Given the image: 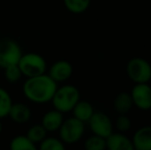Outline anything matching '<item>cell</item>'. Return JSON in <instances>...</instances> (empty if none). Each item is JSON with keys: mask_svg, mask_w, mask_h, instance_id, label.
<instances>
[{"mask_svg": "<svg viewBox=\"0 0 151 150\" xmlns=\"http://www.w3.org/2000/svg\"><path fill=\"white\" fill-rule=\"evenodd\" d=\"M115 126L120 133H125L131 128L132 121L127 114H119L115 120Z\"/></svg>", "mask_w": 151, "mask_h": 150, "instance_id": "cell-23", "label": "cell"}, {"mask_svg": "<svg viewBox=\"0 0 151 150\" xmlns=\"http://www.w3.org/2000/svg\"><path fill=\"white\" fill-rule=\"evenodd\" d=\"M38 150H66V147L60 138L46 137L43 141L39 143Z\"/></svg>", "mask_w": 151, "mask_h": 150, "instance_id": "cell-20", "label": "cell"}, {"mask_svg": "<svg viewBox=\"0 0 151 150\" xmlns=\"http://www.w3.org/2000/svg\"><path fill=\"white\" fill-rule=\"evenodd\" d=\"M80 100L79 90L75 85L65 84L58 86L52 101L54 109L60 111L62 113L71 112L77 102Z\"/></svg>", "mask_w": 151, "mask_h": 150, "instance_id": "cell-2", "label": "cell"}, {"mask_svg": "<svg viewBox=\"0 0 151 150\" xmlns=\"http://www.w3.org/2000/svg\"><path fill=\"white\" fill-rule=\"evenodd\" d=\"M32 115L31 109L24 103H12L8 116L16 123H26L30 120Z\"/></svg>", "mask_w": 151, "mask_h": 150, "instance_id": "cell-12", "label": "cell"}, {"mask_svg": "<svg viewBox=\"0 0 151 150\" xmlns=\"http://www.w3.org/2000/svg\"><path fill=\"white\" fill-rule=\"evenodd\" d=\"M12 105V100L9 93L0 86V119L8 116Z\"/></svg>", "mask_w": 151, "mask_h": 150, "instance_id": "cell-19", "label": "cell"}, {"mask_svg": "<svg viewBox=\"0 0 151 150\" xmlns=\"http://www.w3.org/2000/svg\"><path fill=\"white\" fill-rule=\"evenodd\" d=\"M58 88V83L48 74H41L29 77L23 84V94L25 98L35 104H46L50 102Z\"/></svg>", "mask_w": 151, "mask_h": 150, "instance_id": "cell-1", "label": "cell"}, {"mask_svg": "<svg viewBox=\"0 0 151 150\" xmlns=\"http://www.w3.org/2000/svg\"><path fill=\"white\" fill-rule=\"evenodd\" d=\"M3 70H4V77H5V79L7 80L8 82H12V83H14V82L19 81L23 76L18 65L8 66V67H6V68H4Z\"/></svg>", "mask_w": 151, "mask_h": 150, "instance_id": "cell-22", "label": "cell"}, {"mask_svg": "<svg viewBox=\"0 0 151 150\" xmlns=\"http://www.w3.org/2000/svg\"><path fill=\"white\" fill-rule=\"evenodd\" d=\"M73 74V66L66 60H59L50 66L48 75L52 80L59 82H65Z\"/></svg>", "mask_w": 151, "mask_h": 150, "instance_id": "cell-9", "label": "cell"}, {"mask_svg": "<svg viewBox=\"0 0 151 150\" xmlns=\"http://www.w3.org/2000/svg\"><path fill=\"white\" fill-rule=\"evenodd\" d=\"M2 128H3V126H2V123H1V119H0V135H1V133H2Z\"/></svg>", "mask_w": 151, "mask_h": 150, "instance_id": "cell-24", "label": "cell"}, {"mask_svg": "<svg viewBox=\"0 0 151 150\" xmlns=\"http://www.w3.org/2000/svg\"><path fill=\"white\" fill-rule=\"evenodd\" d=\"M84 130V122L75 117H70L64 120L58 132L60 140L64 144H75L82 138Z\"/></svg>", "mask_w": 151, "mask_h": 150, "instance_id": "cell-5", "label": "cell"}, {"mask_svg": "<svg viewBox=\"0 0 151 150\" xmlns=\"http://www.w3.org/2000/svg\"><path fill=\"white\" fill-rule=\"evenodd\" d=\"M106 150H135L133 141L123 133H112L106 138Z\"/></svg>", "mask_w": 151, "mask_h": 150, "instance_id": "cell-10", "label": "cell"}, {"mask_svg": "<svg viewBox=\"0 0 151 150\" xmlns=\"http://www.w3.org/2000/svg\"><path fill=\"white\" fill-rule=\"evenodd\" d=\"M88 123L90 124L91 131L93 135L103 137L105 139L113 133V126L110 117L101 111H95Z\"/></svg>", "mask_w": 151, "mask_h": 150, "instance_id": "cell-7", "label": "cell"}, {"mask_svg": "<svg viewBox=\"0 0 151 150\" xmlns=\"http://www.w3.org/2000/svg\"><path fill=\"white\" fill-rule=\"evenodd\" d=\"M46 135H47V132H46L45 128L42 126V124H34L30 128L27 132V135L25 136L31 141L34 144H39L41 141H43L44 139L46 138Z\"/></svg>", "mask_w": 151, "mask_h": 150, "instance_id": "cell-18", "label": "cell"}, {"mask_svg": "<svg viewBox=\"0 0 151 150\" xmlns=\"http://www.w3.org/2000/svg\"><path fill=\"white\" fill-rule=\"evenodd\" d=\"M9 150H38V147L25 135H18L10 141Z\"/></svg>", "mask_w": 151, "mask_h": 150, "instance_id": "cell-16", "label": "cell"}, {"mask_svg": "<svg viewBox=\"0 0 151 150\" xmlns=\"http://www.w3.org/2000/svg\"><path fill=\"white\" fill-rule=\"evenodd\" d=\"M23 55L20 44L12 39L0 41V68L4 69L12 65H18Z\"/></svg>", "mask_w": 151, "mask_h": 150, "instance_id": "cell-6", "label": "cell"}, {"mask_svg": "<svg viewBox=\"0 0 151 150\" xmlns=\"http://www.w3.org/2000/svg\"><path fill=\"white\" fill-rule=\"evenodd\" d=\"M132 141L135 150H151V126H144L138 128Z\"/></svg>", "mask_w": 151, "mask_h": 150, "instance_id": "cell-11", "label": "cell"}, {"mask_svg": "<svg viewBox=\"0 0 151 150\" xmlns=\"http://www.w3.org/2000/svg\"><path fill=\"white\" fill-rule=\"evenodd\" d=\"M91 0H63L64 5L68 11L74 14H83L88 9Z\"/></svg>", "mask_w": 151, "mask_h": 150, "instance_id": "cell-17", "label": "cell"}, {"mask_svg": "<svg viewBox=\"0 0 151 150\" xmlns=\"http://www.w3.org/2000/svg\"><path fill=\"white\" fill-rule=\"evenodd\" d=\"M72 112H73V117L77 118L78 120L86 123V122H88L95 110H93V105L90 102L79 100L77 104L74 106V108L72 109Z\"/></svg>", "mask_w": 151, "mask_h": 150, "instance_id": "cell-14", "label": "cell"}, {"mask_svg": "<svg viewBox=\"0 0 151 150\" xmlns=\"http://www.w3.org/2000/svg\"><path fill=\"white\" fill-rule=\"evenodd\" d=\"M18 66L23 76H26L27 78L44 74L47 69L45 59L37 52L23 54L18 63Z\"/></svg>", "mask_w": 151, "mask_h": 150, "instance_id": "cell-3", "label": "cell"}, {"mask_svg": "<svg viewBox=\"0 0 151 150\" xmlns=\"http://www.w3.org/2000/svg\"><path fill=\"white\" fill-rule=\"evenodd\" d=\"M86 150H106V139L103 137L93 135L84 142Z\"/></svg>", "mask_w": 151, "mask_h": 150, "instance_id": "cell-21", "label": "cell"}, {"mask_svg": "<svg viewBox=\"0 0 151 150\" xmlns=\"http://www.w3.org/2000/svg\"><path fill=\"white\" fill-rule=\"evenodd\" d=\"M63 121V113L56 110V109H52V110H50L46 113H44V115L42 116L41 119V124L47 133L57 132L61 128Z\"/></svg>", "mask_w": 151, "mask_h": 150, "instance_id": "cell-13", "label": "cell"}, {"mask_svg": "<svg viewBox=\"0 0 151 150\" xmlns=\"http://www.w3.org/2000/svg\"><path fill=\"white\" fill-rule=\"evenodd\" d=\"M113 106L118 114H127L134 106L131 94L127 92L118 93L114 99Z\"/></svg>", "mask_w": 151, "mask_h": 150, "instance_id": "cell-15", "label": "cell"}, {"mask_svg": "<svg viewBox=\"0 0 151 150\" xmlns=\"http://www.w3.org/2000/svg\"><path fill=\"white\" fill-rule=\"evenodd\" d=\"M127 74L135 84L148 83L151 80V64L146 59L135 57L127 62Z\"/></svg>", "mask_w": 151, "mask_h": 150, "instance_id": "cell-4", "label": "cell"}, {"mask_svg": "<svg viewBox=\"0 0 151 150\" xmlns=\"http://www.w3.org/2000/svg\"><path fill=\"white\" fill-rule=\"evenodd\" d=\"M134 106L140 110H151V85L148 83H137L129 93Z\"/></svg>", "mask_w": 151, "mask_h": 150, "instance_id": "cell-8", "label": "cell"}]
</instances>
